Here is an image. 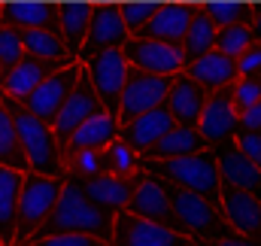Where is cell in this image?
I'll return each mask as SVG.
<instances>
[{"instance_id": "1", "label": "cell", "mask_w": 261, "mask_h": 246, "mask_svg": "<svg viewBox=\"0 0 261 246\" xmlns=\"http://www.w3.org/2000/svg\"><path fill=\"white\" fill-rule=\"evenodd\" d=\"M113 213L91 204L82 188L76 183L64 180V188L58 194V204L52 207V213L46 216V222L28 237V240H46V237H58V234H79V237H91L110 246L113 234Z\"/></svg>"}, {"instance_id": "2", "label": "cell", "mask_w": 261, "mask_h": 246, "mask_svg": "<svg viewBox=\"0 0 261 246\" xmlns=\"http://www.w3.org/2000/svg\"><path fill=\"white\" fill-rule=\"evenodd\" d=\"M146 170V167H143ZM149 174V170H146ZM155 177V174H152ZM155 183L161 185L167 204H170V213L176 219V228L179 234L192 237L197 243H216V240H225V237H234V231L228 228V222L222 219L219 207H213L210 201H203L200 194H192L186 188H176L173 183L155 177Z\"/></svg>"}, {"instance_id": "3", "label": "cell", "mask_w": 261, "mask_h": 246, "mask_svg": "<svg viewBox=\"0 0 261 246\" xmlns=\"http://www.w3.org/2000/svg\"><path fill=\"white\" fill-rule=\"evenodd\" d=\"M0 104L9 110L12 125H15V134H18V146L28 158V170L31 174H40V177H64V167H61V146L52 134L49 125H43L40 119H34L21 104L9 101L6 94H0Z\"/></svg>"}, {"instance_id": "4", "label": "cell", "mask_w": 261, "mask_h": 246, "mask_svg": "<svg viewBox=\"0 0 261 246\" xmlns=\"http://www.w3.org/2000/svg\"><path fill=\"white\" fill-rule=\"evenodd\" d=\"M143 167L176 188H186L192 194H200L203 201H210L213 207H219V164H216V152L203 149L197 155H186V158H173V161H143Z\"/></svg>"}, {"instance_id": "5", "label": "cell", "mask_w": 261, "mask_h": 246, "mask_svg": "<svg viewBox=\"0 0 261 246\" xmlns=\"http://www.w3.org/2000/svg\"><path fill=\"white\" fill-rule=\"evenodd\" d=\"M61 188H64V177H40V174H31V170L21 174L18 216H15V243H24L46 222V216L58 204Z\"/></svg>"}, {"instance_id": "6", "label": "cell", "mask_w": 261, "mask_h": 246, "mask_svg": "<svg viewBox=\"0 0 261 246\" xmlns=\"http://www.w3.org/2000/svg\"><path fill=\"white\" fill-rule=\"evenodd\" d=\"M82 70H85V79H88L91 91L100 101V110L116 116L119 113V97H122V88H125V76H128V61H125L122 49H107V52L91 55L88 61H82Z\"/></svg>"}, {"instance_id": "7", "label": "cell", "mask_w": 261, "mask_h": 246, "mask_svg": "<svg viewBox=\"0 0 261 246\" xmlns=\"http://www.w3.org/2000/svg\"><path fill=\"white\" fill-rule=\"evenodd\" d=\"M167 85H170V79H164V76H149L143 70L128 67L125 88H122V97H119V113H116L119 128L128 125L130 119H137V116H143V113H152V110L164 107Z\"/></svg>"}, {"instance_id": "8", "label": "cell", "mask_w": 261, "mask_h": 246, "mask_svg": "<svg viewBox=\"0 0 261 246\" xmlns=\"http://www.w3.org/2000/svg\"><path fill=\"white\" fill-rule=\"evenodd\" d=\"M197 131H200L206 149H222V146L234 143V134L240 128H237V110L231 104V85L206 94V104H203Z\"/></svg>"}, {"instance_id": "9", "label": "cell", "mask_w": 261, "mask_h": 246, "mask_svg": "<svg viewBox=\"0 0 261 246\" xmlns=\"http://www.w3.org/2000/svg\"><path fill=\"white\" fill-rule=\"evenodd\" d=\"M110 246H200V243L179 234V231L164 228V225H152V222L134 219L128 213H116Z\"/></svg>"}, {"instance_id": "10", "label": "cell", "mask_w": 261, "mask_h": 246, "mask_svg": "<svg viewBox=\"0 0 261 246\" xmlns=\"http://www.w3.org/2000/svg\"><path fill=\"white\" fill-rule=\"evenodd\" d=\"M122 55L128 67L134 70H143L149 76H176L186 70V58H182V49L176 46H161V43H149V40H137V37H128L125 46H122Z\"/></svg>"}, {"instance_id": "11", "label": "cell", "mask_w": 261, "mask_h": 246, "mask_svg": "<svg viewBox=\"0 0 261 246\" xmlns=\"http://www.w3.org/2000/svg\"><path fill=\"white\" fill-rule=\"evenodd\" d=\"M97 113H103V110H100V101H97V94L91 91V85H88V79H85V70H82V76L76 79V85L70 88V94L64 97L61 110L55 113V122L49 125L52 134H55V140H58V146H64L67 140H70V134H73L82 122H88L91 116H97Z\"/></svg>"}, {"instance_id": "12", "label": "cell", "mask_w": 261, "mask_h": 246, "mask_svg": "<svg viewBox=\"0 0 261 246\" xmlns=\"http://www.w3.org/2000/svg\"><path fill=\"white\" fill-rule=\"evenodd\" d=\"M79 76H82V64H70L64 70L52 73L43 85H37V88L28 94V101H24L21 107H24L34 119H40L43 125H52L55 122V113L61 110L64 97L70 94V88L76 85Z\"/></svg>"}, {"instance_id": "13", "label": "cell", "mask_w": 261, "mask_h": 246, "mask_svg": "<svg viewBox=\"0 0 261 246\" xmlns=\"http://www.w3.org/2000/svg\"><path fill=\"white\" fill-rule=\"evenodd\" d=\"M219 213L228 222V228L237 237H252L258 240V228H261V198L231 188V185L219 183Z\"/></svg>"}, {"instance_id": "14", "label": "cell", "mask_w": 261, "mask_h": 246, "mask_svg": "<svg viewBox=\"0 0 261 246\" xmlns=\"http://www.w3.org/2000/svg\"><path fill=\"white\" fill-rule=\"evenodd\" d=\"M125 40H128V31L122 24L119 6H94L88 31H85V43H82V49L76 55V64L88 61L91 55L107 52V49H122Z\"/></svg>"}, {"instance_id": "15", "label": "cell", "mask_w": 261, "mask_h": 246, "mask_svg": "<svg viewBox=\"0 0 261 246\" xmlns=\"http://www.w3.org/2000/svg\"><path fill=\"white\" fill-rule=\"evenodd\" d=\"M64 67H70V64L67 61H43V58L24 55L12 70L3 73V79H0V94H6V97L15 101V104H24L28 94H31L37 85H43L52 73H58V70H64Z\"/></svg>"}, {"instance_id": "16", "label": "cell", "mask_w": 261, "mask_h": 246, "mask_svg": "<svg viewBox=\"0 0 261 246\" xmlns=\"http://www.w3.org/2000/svg\"><path fill=\"white\" fill-rule=\"evenodd\" d=\"M203 104H206V91L197 85L192 76H186V73L170 76L164 110L170 113V119H173L176 128H197L200 113H203Z\"/></svg>"}, {"instance_id": "17", "label": "cell", "mask_w": 261, "mask_h": 246, "mask_svg": "<svg viewBox=\"0 0 261 246\" xmlns=\"http://www.w3.org/2000/svg\"><path fill=\"white\" fill-rule=\"evenodd\" d=\"M122 213H128L134 219H143V222H152V225H164V228H170V231H179V228H176V219H173V213H170V204H167V198H164V191H161V185L155 183V177L146 174V170H143V180L137 183L128 207H125Z\"/></svg>"}, {"instance_id": "18", "label": "cell", "mask_w": 261, "mask_h": 246, "mask_svg": "<svg viewBox=\"0 0 261 246\" xmlns=\"http://www.w3.org/2000/svg\"><path fill=\"white\" fill-rule=\"evenodd\" d=\"M192 12H195V6H186V3L158 6L155 15L149 18V24L140 28L134 37H137V40H149V43H161V46H176V49H179Z\"/></svg>"}, {"instance_id": "19", "label": "cell", "mask_w": 261, "mask_h": 246, "mask_svg": "<svg viewBox=\"0 0 261 246\" xmlns=\"http://www.w3.org/2000/svg\"><path fill=\"white\" fill-rule=\"evenodd\" d=\"M176 125L170 119V113L164 110V107H158V110H152V113H143V116H137V119H130L128 125H122L119 128V140L128 146L130 152H137L140 158L167 134V131H173Z\"/></svg>"}, {"instance_id": "20", "label": "cell", "mask_w": 261, "mask_h": 246, "mask_svg": "<svg viewBox=\"0 0 261 246\" xmlns=\"http://www.w3.org/2000/svg\"><path fill=\"white\" fill-rule=\"evenodd\" d=\"M113 140H119V119L110 113H97L70 134V140L61 146V161L73 152H103Z\"/></svg>"}, {"instance_id": "21", "label": "cell", "mask_w": 261, "mask_h": 246, "mask_svg": "<svg viewBox=\"0 0 261 246\" xmlns=\"http://www.w3.org/2000/svg\"><path fill=\"white\" fill-rule=\"evenodd\" d=\"M140 180H143V167H140V174H134L130 180L94 177V180H88V183H76V185L82 188V194H85L91 204H97V207H103V210H110V213L116 216V213H122V210L128 207L130 194H134V188H137Z\"/></svg>"}, {"instance_id": "22", "label": "cell", "mask_w": 261, "mask_h": 246, "mask_svg": "<svg viewBox=\"0 0 261 246\" xmlns=\"http://www.w3.org/2000/svg\"><path fill=\"white\" fill-rule=\"evenodd\" d=\"M213 152H216V164H219V183L231 185V188H240V191H249V194H258L261 191V167L249 164L234 149V143L222 146V149H213Z\"/></svg>"}, {"instance_id": "23", "label": "cell", "mask_w": 261, "mask_h": 246, "mask_svg": "<svg viewBox=\"0 0 261 246\" xmlns=\"http://www.w3.org/2000/svg\"><path fill=\"white\" fill-rule=\"evenodd\" d=\"M0 24L15 31H52L58 34V6L52 3H9L0 6Z\"/></svg>"}, {"instance_id": "24", "label": "cell", "mask_w": 261, "mask_h": 246, "mask_svg": "<svg viewBox=\"0 0 261 246\" xmlns=\"http://www.w3.org/2000/svg\"><path fill=\"white\" fill-rule=\"evenodd\" d=\"M182 73L192 76L206 94L210 91H219V88H228V85L237 82V67H234V61L231 58H222L219 52H206L203 58L186 64Z\"/></svg>"}, {"instance_id": "25", "label": "cell", "mask_w": 261, "mask_h": 246, "mask_svg": "<svg viewBox=\"0 0 261 246\" xmlns=\"http://www.w3.org/2000/svg\"><path fill=\"white\" fill-rule=\"evenodd\" d=\"M206 149V143H203V137H200V131L197 128H173V131H167L146 155H143V161H152V164H161V161H173V158H186V155H197V152H203Z\"/></svg>"}, {"instance_id": "26", "label": "cell", "mask_w": 261, "mask_h": 246, "mask_svg": "<svg viewBox=\"0 0 261 246\" xmlns=\"http://www.w3.org/2000/svg\"><path fill=\"white\" fill-rule=\"evenodd\" d=\"M91 9L88 3H67L58 6V37L64 43V52L70 61H76L82 43H85V31H88V21H91Z\"/></svg>"}, {"instance_id": "27", "label": "cell", "mask_w": 261, "mask_h": 246, "mask_svg": "<svg viewBox=\"0 0 261 246\" xmlns=\"http://www.w3.org/2000/svg\"><path fill=\"white\" fill-rule=\"evenodd\" d=\"M21 174L0 167V246L15 243V216H18Z\"/></svg>"}, {"instance_id": "28", "label": "cell", "mask_w": 261, "mask_h": 246, "mask_svg": "<svg viewBox=\"0 0 261 246\" xmlns=\"http://www.w3.org/2000/svg\"><path fill=\"white\" fill-rule=\"evenodd\" d=\"M213 40H216V24L206 18L203 6H195L192 18H189V28H186V37H182V58L186 64L203 58L206 52H213Z\"/></svg>"}, {"instance_id": "29", "label": "cell", "mask_w": 261, "mask_h": 246, "mask_svg": "<svg viewBox=\"0 0 261 246\" xmlns=\"http://www.w3.org/2000/svg\"><path fill=\"white\" fill-rule=\"evenodd\" d=\"M255 43H258V18L243 21V24H231V28H219L216 40H213V52H219L222 58L237 61Z\"/></svg>"}, {"instance_id": "30", "label": "cell", "mask_w": 261, "mask_h": 246, "mask_svg": "<svg viewBox=\"0 0 261 246\" xmlns=\"http://www.w3.org/2000/svg\"><path fill=\"white\" fill-rule=\"evenodd\" d=\"M143 158L137 152H130L122 140H113L103 152H100V177H113V180H130L134 174H140Z\"/></svg>"}, {"instance_id": "31", "label": "cell", "mask_w": 261, "mask_h": 246, "mask_svg": "<svg viewBox=\"0 0 261 246\" xmlns=\"http://www.w3.org/2000/svg\"><path fill=\"white\" fill-rule=\"evenodd\" d=\"M0 167L6 170H15V174H28V158L18 146V134H15V125L9 110L0 104Z\"/></svg>"}, {"instance_id": "32", "label": "cell", "mask_w": 261, "mask_h": 246, "mask_svg": "<svg viewBox=\"0 0 261 246\" xmlns=\"http://www.w3.org/2000/svg\"><path fill=\"white\" fill-rule=\"evenodd\" d=\"M21 34V49L24 55L31 58H43V61H67V64H76L67 58L64 52V43L58 34L52 31H18Z\"/></svg>"}, {"instance_id": "33", "label": "cell", "mask_w": 261, "mask_h": 246, "mask_svg": "<svg viewBox=\"0 0 261 246\" xmlns=\"http://www.w3.org/2000/svg\"><path fill=\"white\" fill-rule=\"evenodd\" d=\"M203 12H206V18L216 24V31H219V28H231V24H243V21L258 18L255 9L240 6V3H213V6H203Z\"/></svg>"}, {"instance_id": "34", "label": "cell", "mask_w": 261, "mask_h": 246, "mask_svg": "<svg viewBox=\"0 0 261 246\" xmlns=\"http://www.w3.org/2000/svg\"><path fill=\"white\" fill-rule=\"evenodd\" d=\"M24 58V49H21V34L15 31V28H6V24H0V67H3V73L6 70H12L15 64Z\"/></svg>"}, {"instance_id": "35", "label": "cell", "mask_w": 261, "mask_h": 246, "mask_svg": "<svg viewBox=\"0 0 261 246\" xmlns=\"http://www.w3.org/2000/svg\"><path fill=\"white\" fill-rule=\"evenodd\" d=\"M231 104L237 113L261 104V79H237L231 85Z\"/></svg>"}, {"instance_id": "36", "label": "cell", "mask_w": 261, "mask_h": 246, "mask_svg": "<svg viewBox=\"0 0 261 246\" xmlns=\"http://www.w3.org/2000/svg\"><path fill=\"white\" fill-rule=\"evenodd\" d=\"M155 9L158 6H152V3H128V6H119V15H122V24H125L128 37H134L140 28L149 24V18L155 15Z\"/></svg>"}, {"instance_id": "37", "label": "cell", "mask_w": 261, "mask_h": 246, "mask_svg": "<svg viewBox=\"0 0 261 246\" xmlns=\"http://www.w3.org/2000/svg\"><path fill=\"white\" fill-rule=\"evenodd\" d=\"M234 149L249 161L261 167V131H237L234 134Z\"/></svg>"}, {"instance_id": "38", "label": "cell", "mask_w": 261, "mask_h": 246, "mask_svg": "<svg viewBox=\"0 0 261 246\" xmlns=\"http://www.w3.org/2000/svg\"><path fill=\"white\" fill-rule=\"evenodd\" d=\"M234 67H237V79H261V43L249 46L234 61Z\"/></svg>"}, {"instance_id": "39", "label": "cell", "mask_w": 261, "mask_h": 246, "mask_svg": "<svg viewBox=\"0 0 261 246\" xmlns=\"http://www.w3.org/2000/svg\"><path fill=\"white\" fill-rule=\"evenodd\" d=\"M15 246H107V243L91 240V237H79V234H58V237H46V240H24V243Z\"/></svg>"}, {"instance_id": "40", "label": "cell", "mask_w": 261, "mask_h": 246, "mask_svg": "<svg viewBox=\"0 0 261 246\" xmlns=\"http://www.w3.org/2000/svg\"><path fill=\"white\" fill-rule=\"evenodd\" d=\"M237 128L240 131H261V104L237 113Z\"/></svg>"}, {"instance_id": "41", "label": "cell", "mask_w": 261, "mask_h": 246, "mask_svg": "<svg viewBox=\"0 0 261 246\" xmlns=\"http://www.w3.org/2000/svg\"><path fill=\"white\" fill-rule=\"evenodd\" d=\"M200 246H258V240L252 237H225V240H216V243H200Z\"/></svg>"}, {"instance_id": "42", "label": "cell", "mask_w": 261, "mask_h": 246, "mask_svg": "<svg viewBox=\"0 0 261 246\" xmlns=\"http://www.w3.org/2000/svg\"><path fill=\"white\" fill-rule=\"evenodd\" d=\"M0 79H3V67H0Z\"/></svg>"}]
</instances>
